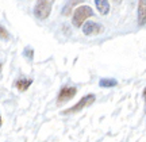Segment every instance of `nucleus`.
Returning a JSON list of instances; mask_svg holds the SVG:
<instances>
[{
    "instance_id": "f257e3e1",
    "label": "nucleus",
    "mask_w": 146,
    "mask_h": 142,
    "mask_svg": "<svg viewBox=\"0 0 146 142\" xmlns=\"http://www.w3.org/2000/svg\"><path fill=\"white\" fill-rule=\"evenodd\" d=\"M94 15V11L89 5H80L77 7L72 15V25L74 27H81L84 22Z\"/></svg>"
},
{
    "instance_id": "f03ea898",
    "label": "nucleus",
    "mask_w": 146,
    "mask_h": 142,
    "mask_svg": "<svg viewBox=\"0 0 146 142\" xmlns=\"http://www.w3.org/2000/svg\"><path fill=\"white\" fill-rule=\"evenodd\" d=\"M54 0H36L35 8H34V14L38 19H46L50 15L52 11V5Z\"/></svg>"
},
{
    "instance_id": "7ed1b4c3",
    "label": "nucleus",
    "mask_w": 146,
    "mask_h": 142,
    "mask_svg": "<svg viewBox=\"0 0 146 142\" xmlns=\"http://www.w3.org/2000/svg\"><path fill=\"white\" fill-rule=\"evenodd\" d=\"M95 95L94 94H89L87 95V96H84L83 99H80V102H78L77 104H74L73 107H70V108H68V110L62 111L64 115H69V114H74V112H78V111H81L83 108H85V107H88V106H91L92 103L95 102Z\"/></svg>"
},
{
    "instance_id": "20e7f679",
    "label": "nucleus",
    "mask_w": 146,
    "mask_h": 142,
    "mask_svg": "<svg viewBox=\"0 0 146 142\" xmlns=\"http://www.w3.org/2000/svg\"><path fill=\"white\" fill-rule=\"evenodd\" d=\"M76 94H77V90H76L74 87L66 85V87H64L62 90L60 91L58 98H57V102H58V103H65V102L70 100L72 98H74V95H76Z\"/></svg>"
},
{
    "instance_id": "39448f33",
    "label": "nucleus",
    "mask_w": 146,
    "mask_h": 142,
    "mask_svg": "<svg viewBox=\"0 0 146 142\" xmlns=\"http://www.w3.org/2000/svg\"><path fill=\"white\" fill-rule=\"evenodd\" d=\"M103 31V26L96 22H87L83 26V33L85 35H96Z\"/></svg>"
},
{
    "instance_id": "423d86ee",
    "label": "nucleus",
    "mask_w": 146,
    "mask_h": 142,
    "mask_svg": "<svg viewBox=\"0 0 146 142\" xmlns=\"http://www.w3.org/2000/svg\"><path fill=\"white\" fill-rule=\"evenodd\" d=\"M146 23V0L138 1V25L143 26Z\"/></svg>"
},
{
    "instance_id": "0eeeda50",
    "label": "nucleus",
    "mask_w": 146,
    "mask_h": 142,
    "mask_svg": "<svg viewBox=\"0 0 146 142\" xmlns=\"http://www.w3.org/2000/svg\"><path fill=\"white\" fill-rule=\"evenodd\" d=\"M95 4H96V8L99 10L102 15H107L110 12L108 0H95Z\"/></svg>"
},
{
    "instance_id": "6e6552de",
    "label": "nucleus",
    "mask_w": 146,
    "mask_h": 142,
    "mask_svg": "<svg viewBox=\"0 0 146 142\" xmlns=\"http://www.w3.org/2000/svg\"><path fill=\"white\" fill-rule=\"evenodd\" d=\"M33 80L31 79H19L18 81H16V88L21 91V92H23V91H27L29 90V87L31 85Z\"/></svg>"
},
{
    "instance_id": "1a4fd4ad",
    "label": "nucleus",
    "mask_w": 146,
    "mask_h": 142,
    "mask_svg": "<svg viewBox=\"0 0 146 142\" xmlns=\"http://www.w3.org/2000/svg\"><path fill=\"white\" fill-rule=\"evenodd\" d=\"M118 84L115 80H112V79H102L100 80V87H103V88H108V87H115V85Z\"/></svg>"
},
{
    "instance_id": "9d476101",
    "label": "nucleus",
    "mask_w": 146,
    "mask_h": 142,
    "mask_svg": "<svg viewBox=\"0 0 146 142\" xmlns=\"http://www.w3.org/2000/svg\"><path fill=\"white\" fill-rule=\"evenodd\" d=\"M80 1H81V0H69L66 7H65V10H64V15H69L73 8V5L76 4V3H80Z\"/></svg>"
},
{
    "instance_id": "9b49d317",
    "label": "nucleus",
    "mask_w": 146,
    "mask_h": 142,
    "mask_svg": "<svg viewBox=\"0 0 146 142\" xmlns=\"http://www.w3.org/2000/svg\"><path fill=\"white\" fill-rule=\"evenodd\" d=\"M0 34H1V38H3V39H8V38H10V34H8V33H7V30H5V27H0Z\"/></svg>"
},
{
    "instance_id": "f8f14e48",
    "label": "nucleus",
    "mask_w": 146,
    "mask_h": 142,
    "mask_svg": "<svg viewBox=\"0 0 146 142\" xmlns=\"http://www.w3.org/2000/svg\"><path fill=\"white\" fill-rule=\"evenodd\" d=\"M143 98H145V99H146V88H145V90H143Z\"/></svg>"
},
{
    "instance_id": "ddd939ff",
    "label": "nucleus",
    "mask_w": 146,
    "mask_h": 142,
    "mask_svg": "<svg viewBox=\"0 0 146 142\" xmlns=\"http://www.w3.org/2000/svg\"><path fill=\"white\" fill-rule=\"evenodd\" d=\"M115 3H120V1H122V0H114Z\"/></svg>"
}]
</instances>
